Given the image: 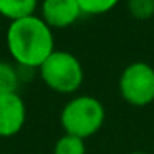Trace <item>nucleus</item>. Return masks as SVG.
I'll use <instances>...</instances> for the list:
<instances>
[{
    "label": "nucleus",
    "instance_id": "obj_1",
    "mask_svg": "<svg viewBox=\"0 0 154 154\" xmlns=\"http://www.w3.org/2000/svg\"><path fill=\"white\" fill-rule=\"evenodd\" d=\"M12 60L23 68H40L55 51L53 28L38 15L10 22L5 35Z\"/></svg>",
    "mask_w": 154,
    "mask_h": 154
},
{
    "label": "nucleus",
    "instance_id": "obj_2",
    "mask_svg": "<svg viewBox=\"0 0 154 154\" xmlns=\"http://www.w3.org/2000/svg\"><path fill=\"white\" fill-rule=\"evenodd\" d=\"M106 111L98 98L91 94L75 96L63 106L60 123L66 134L78 136L86 141L103 128Z\"/></svg>",
    "mask_w": 154,
    "mask_h": 154
},
{
    "label": "nucleus",
    "instance_id": "obj_3",
    "mask_svg": "<svg viewBox=\"0 0 154 154\" xmlns=\"http://www.w3.org/2000/svg\"><path fill=\"white\" fill-rule=\"evenodd\" d=\"M40 78L51 91L60 94H71L83 85L85 71L81 61L73 53L55 50L38 68Z\"/></svg>",
    "mask_w": 154,
    "mask_h": 154
},
{
    "label": "nucleus",
    "instance_id": "obj_4",
    "mask_svg": "<svg viewBox=\"0 0 154 154\" xmlns=\"http://www.w3.org/2000/svg\"><path fill=\"white\" fill-rule=\"evenodd\" d=\"M119 94L128 104L144 108L154 103V66L147 61H133L119 75Z\"/></svg>",
    "mask_w": 154,
    "mask_h": 154
},
{
    "label": "nucleus",
    "instance_id": "obj_5",
    "mask_svg": "<svg viewBox=\"0 0 154 154\" xmlns=\"http://www.w3.org/2000/svg\"><path fill=\"white\" fill-rule=\"evenodd\" d=\"M27 106L18 93L0 94V137H14L23 129Z\"/></svg>",
    "mask_w": 154,
    "mask_h": 154
},
{
    "label": "nucleus",
    "instance_id": "obj_6",
    "mask_svg": "<svg viewBox=\"0 0 154 154\" xmlns=\"http://www.w3.org/2000/svg\"><path fill=\"white\" fill-rule=\"evenodd\" d=\"M83 15L78 0H42L40 17L50 28H68Z\"/></svg>",
    "mask_w": 154,
    "mask_h": 154
},
{
    "label": "nucleus",
    "instance_id": "obj_7",
    "mask_svg": "<svg viewBox=\"0 0 154 154\" xmlns=\"http://www.w3.org/2000/svg\"><path fill=\"white\" fill-rule=\"evenodd\" d=\"M38 0H0V15L10 22L35 15Z\"/></svg>",
    "mask_w": 154,
    "mask_h": 154
},
{
    "label": "nucleus",
    "instance_id": "obj_8",
    "mask_svg": "<svg viewBox=\"0 0 154 154\" xmlns=\"http://www.w3.org/2000/svg\"><path fill=\"white\" fill-rule=\"evenodd\" d=\"M18 85H20V76L17 68L8 61L0 60V94L18 93Z\"/></svg>",
    "mask_w": 154,
    "mask_h": 154
},
{
    "label": "nucleus",
    "instance_id": "obj_9",
    "mask_svg": "<svg viewBox=\"0 0 154 154\" xmlns=\"http://www.w3.org/2000/svg\"><path fill=\"white\" fill-rule=\"evenodd\" d=\"M53 154H86V143L81 137L65 133L55 143Z\"/></svg>",
    "mask_w": 154,
    "mask_h": 154
},
{
    "label": "nucleus",
    "instance_id": "obj_10",
    "mask_svg": "<svg viewBox=\"0 0 154 154\" xmlns=\"http://www.w3.org/2000/svg\"><path fill=\"white\" fill-rule=\"evenodd\" d=\"M83 15H104L111 12L119 0H78Z\"/></svg>",
    "mask_w": 154,
    "mask_h": 154
},
{
    "label": "nucleus",
    "instance_id": "obj_11",
    "mask_svg": "<svg viewBox=\"0 0 154 154\" xmlns=\"http://www.w3.org/2000/svg\"><path fill=\"white\" fill-rule=\"evenodd\" d=\"M126 7L131 17L139 22L154 17V0H128Z\"/></svg>",
    "mask_w": 154,
    "mask_h": 154
},
{
    "label": "nucleus",
    "instance_id": "obj_12",
    "mask_svg": "<svg viewBox=\"0 0 154 154\" xmlns=\"http://www.w3.org/2000/svg\"><path fill=\"white\" fill-rule=\"evenodd\" d=\"M129 154H147V152H144V151H134V152H129Z\"/></svg>",
    "mask_w": 154,
    "mask_h": 154
}]
</instances>
